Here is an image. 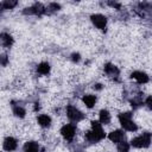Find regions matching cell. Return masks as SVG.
<instances>
[{
    "instance_id": "cell-6",
    "label": "cell",
    "mask_w": 152,
    "mask_h": 152,
    "mask_svg": "<svg viewBox=\"0 0 152 152\" xmlns=\"http://www.w3.org/2000/svg\"><path fill=\"white\" fill-rule=\"evenodd\" d=\"M90 19H91L93 24L100 30H103L106 27V25H107V18L104 15H102V14H93L90 17Z\"/></svg>"
},
{
    "instance_id": "cell-10",
    "label": "cell",
    "mask_w": 152,
    "mask_h": 152,
    "mask_svg": "<svg viewBox=\"0 0 152 152\" xmlns=\"http://www.w3.org/2000/svg\"><path fill=\"white\" fill-rule=\"evenodd\" d=\"M17 148V141L12 137H7L4 140V150L5 151H13Z\"/></svg>"
},
{
    "instance_id": "cell-9",
    "label": "cell",
    "mask_w": 152,
    "mask_h": 152,
    "mask_svg": "<svg viewBox=\"0 0 152 152\" xmlns=\"http://www.w3.org/2000/svg\"><path fill=\"white\" fill-rule=\"evenodd\" d=\"M131 77L134 78L135 81H138L139 83H146V82H148V76H147V74H145V72H142V71H133V72L131 74Z\"/></svg>"
},
{
    "instance_id": "cell-13",
    "label": "cell",
    "mask_w": 152,
    "mask_h": 152,
    "mask_svg": "<svg viewBox=\"0 0 152 152\" xmlns=\"http://www.w3.org/2000/svg\"><path fill=\"white\" fill-rule=\"evenodd\" d=\"M39 146L34 141H28L24 145V152H38Z\"/></svg>"
},
{
    "instance_id": "cell-16",
    "label": "cell",
    "mask_w": 152,
    "mask_h": 152,
    "mask_svg": "<svg viewBox=\"0 0 152 152\" xmlns=\"http://www.w3.org/2000/svg\"><path fill=\"white\" fill-rule=\"evenodd\" d=\"M95 101H96V97L94 95H84L83 96V102L86 103V106L88 108H91L95 104Z\"/></svg>"
},
{
    "instance_id": "cell-23",
    "label": "cell",
    "mask_w": 152,
    "mask_h": 152,
    "mask_svg": "<svg viewBox=\"0 0 152 152\" xmlns=\"http://www.w3.org/2000/svg\"><path fill=\"white\" fill-rule=\"evenodd\" d=\"M59 8H61V6L58 4H55L53 2V4H50L49 5V10H51V11H58Z\"/></svg>"
},
{
    "instance_id": "cell-12",
    "label": "cell",
    "mask_w": 152,
    "mask_h": 152,
    "mask_svg": "<svg viewBox=\"0 0 152 152\" xmlns=\"http://www.w3.org/2000/svg\"><path fill=\"white\" fill-rule=\"evenodd\" d=\"M104 71H106V74L109 75L110 77H115V76L119 75V69H118L115 65L110 64V63H107V64L104 65Z\"/></svg>"
},
{
    "instance_id": "cell-14",
    "label": "cell",
    "mask_w": 152,
    "mask_h": 152,
    "mask_svg": "<svg viewBox=\"0 0 152 152\" xmlns=\"http://www.w3.org/2000/svg\"><path fill=\"white\" fill-rule=\"evenodd\" d=\"M100 122L101 124H104V125H107V124L110 122V114H109L108 110L102 109L100 112Z\"/></svg>"
},
{
    "instance_id": "cell-3",
    "label": "cell",
    "mask_w": 152,
    "mask_h": 152,
    "mask_svg": "<svg viewBox=\"0 0 152 152\" xmlns=\"http://www.w3.org/2000/svg\"><path fill=\"white\" fill-rule=\"evenodd\" d=\"M150 142H151V134L148 132L146 133H142L141 135L132 139L131 141V145L134 146V147H138V148H141V147H147L150 146Z\"/></svg>"
},
{
    "instance_id": "cell-27",
    "label": "cell",
    "mask_w": 152,
    "mask_h": 152,
    "mask_svg": "<svg viewBox=\"0 0 152 152\" xmlns=\"http://www.w3.org/2000/svg\"><path fill=\"white\" fill-rule=\"evenodd\" d=\"M94 88H95V89H101L102 87H101V84H95V86H94Z\"/></svg>"
},
{
    "instance_id": "cell-21",
    "label": "cell",
    "mask_w": 152,
    "mask_h": 152,
    "mask_svg": "<svg viewBox=\"0 0 152 152\" xmlns=\"http://www.w3.org/2000/svg\"><path fill=\"white\" fill-rule=\"evenodd\" d=\"M8 63V57L4 53L0 55V65H6Z\"/></svg>"
},
{
    "instance_id": "cell-7",
    "label": "cell",
    "mask_w": 152,
    "mask_h": 152,
    "mask_svg": "<svg viewBox=\"0 0 152 152\" xmlns=\"http://www.w3.org/2000/svg\"><path fill=\"white\" fill-rule=\"evenodd\" d=\"M61 133L62 135L64 137V139L66 140H71L75 135V127L74 125H64L61 129Z\"/></svg>"
},
{
    "instance_id": "cell-11",
    "label": "cell",
    "mask_w": 152,
    "mask_h": 152,
    "mask_svg": "<svg viewBox=\"0 0 152 152\" xmlns=\"http://www.w3.org/2000/svg\"><path fill=\"white\" fill-rule=\"evenodd\" d=\"M12 43H13V38L8 33H1L0 34V46L8 48L12 45Z\"/></svg>"
},
{
    "instance_id": "cell-20",
    "label": "cell",
    "mask_w": 152,
    "mask_h": 152,
    "mask_svg": "<svg viewBox=\"0 0 152 152\" xmlns=\"http://www.w3.org/2000/svg\"><path fill=\"white\" fill-rule=\"evenodd\" d=\"M15 5H17V1H15V0H7V1L2 2V7H4L5 10H11V8H13Z\"/></svg>"
},
{
    "instance_id": "cell-25",
    "label": "cell",
    "mask_w": 152,
    "mask_h": 152,
    "mask_svg": "<svg viewBox=\"0 0 152 152\" xmlns=\"http://www.w3.org/2000/svg\"><path fill=\"white\" fill-rule=\"evenodd\" d=\"M151 103H152V97H151V96H148V97H147V100H146V104H147V107H148V108H151V107H152V104H151Z\"/></svg>"
},
{
    "instance_id": "cell-15",
    "label": "cell",
    "mask_w": 152,
    "mask_h": 152,
    "mask_svg": "<svg viewBox=\"0 0 152 152\" xmlns=\"http://www.w3.org/2000/svg\"><path fill=\"white\" fill-rule=\"evenodd\" d=\"M38 124L42 127H48L51 124V118L48 116V115H45V114H42V115L38 116Z\"/></svg>"
},
{
    "instance_id": "cell-4",
    "label": "cell",
    "mask_w": 152,
    "mask_h": 152,
    "mask_svg": "<svg viewBox=\"0 0 152 152\" xmlns=\"http://www.w3.org/2000/svg\"><path fill=\"white\" fill-rule=\"evenodd\" d=\"M66 114H68V118L74 122H78L84 118L82 112H80L76 107H72V106H69L66 108Z\"/></svg>"
},
{
    "instance_id": "cell-26",
    "label": "cell",
    "mask_w": 152,
    "mask_h": 152,
    "mask_svg": "<svg viewBox=\"0 0 152 152\" xmlns=\"http://www.w3.org/2000/svg\"><path fill=\"white\" fill-rule=\"evenodd\" d=\"M108 5H110L112 7H115V8H120V4H116V2H108Z\"/></svg>"
},
{
    "instance_id": "cell-22",
    "label": "cell",
    "mask_w": 152,
    "mask_h": 152,
    "mask_svg": "<svg viewBox=\"0 0 152 152\" xmlns=\"http://www.w3.org/2000/svg\"><path fill=\"white\" fill-rule=\"evenodd\" d=\"M140 104H142V101H141V99H138V97H135V99H133V100H132V106H134V107H139Z\"/></svg>"
},
{
    "instance_id": "cell-5",
    "label": "cell",
    "mask_w": 152,
    "mask_h": 152,
    "mask_svg": "<svg viewBox=\"0 0 152 152\" xmlns=\"http://www.w3.org/2000/svg\"><path fill=\"white\" fill-rule=\"evenodd\" d=\"M45 12H46V8L39 2L34 4L33 6H31L28 8H25V11H24L25 14H36V15H40V14H43Z\"/></svg>"
},
{
    "instance_id": "cell-17",
    "label": "cell",
    "mask_w": 152,
    "mask_h": 152,
    "mask_svg": "<svg viewBox=\"0 0 152 152\" xmlns=\"http://www.w3.org/2000/svg\"><path fill=\"white\" fill-rule=\"evenodd\" d=\"M37 70H38L39 74L45 75V74H48V72L50 71V65H49V63H46V62H42V63L37 66Z\"/></svg>"
},
{
    "instance_id": "cell-8",
    "label": "cell",
    "mask_w": 152,
    "mask_h": 152,
    "mask_svg": "<svg viewBox=\"0 0 152 152\" xmlns=\"http://www.w3.org/2000/svg\"><path fill=\"white\" fill-rule=\"evenodd\" d=\"M109 140L113 141V142H120L122 140H125V133L124 131H120V129H116V131H113L109 133L108 135Z\"/></svg>"
},
{
    "instance_id": "cell-19",
    "label": "cell",
    "mask_w": 152,
    "mask_h": 152,
    "mask_svg": "<svg viewBox=\"0 0 152 152\" xmlns=\"http://www.w3.org/2000/svg\"><path fill=\"white\" fill-rule=\"evenodd\" d=\"M13 113H14L15 116H19V118H24L25 116V109L19 107V106H17V107L14 106L13 107Z\"/></svg>"
},
{
    "instance_id": "cell-24",
    "label": "cell",
    "mask_w": 152,
    "mask_h": 152,
    "mask_svg": "<svg viewBox=\"0 0 152 152\" xmlns=\"http://www.w3.org/2000/svg\"><path fill=\"white\" fill-rule=\"evenodd\" d=\"M71 59L74 62H78L80 61V53H72L71 55Z\"/></svg>"
},
{
    "instance_id": "cell-1",
    "label": "cell",
    "mask_w": 152,
    "mask_h": 152,
    "mask_svg": "<svg viewBox=\"0 0 152 152\" xmlns=\"http://www.w3.org/2000/svg\"><path fill=\"white\" fill-rule=\"evenodd\" d=\"M86 138L90 142H97L104 138V132L99 121H91V131L87 132Z\"/></svg>"
},
{
    "instance_id": "cell-2",
    "label": "cell",
    "mask_w": 152,
    "mask_h": 152,
    "mask_svg": "<svg viewBox=\"0 0 152 152\" xmlns=\"http://www.w3.org/2000/svg\"><path fill=\"white\" fill-rule=\"evenodd\" d=\"M119 120H120V124L124 127V129L129 131V132H135L138 129V126L132 121V114L129 112L121 113L119 115Z\"/></svg>"
},
{
    "instance_id": "cell-18",
    "label": "cell",
    "mask_w": 152,
    "mask_h": 152,
    "mask_svg": "<svg viewBox=\"0 0 152 152\" xmlns=\"http://www.w3.org/2000/svg\"><path fill=\"white\" fill-rule=\"evenodd\" d=\"M128 150H129V144L127 141L122 140V141L118 142V151L119 152H128Z\"/></svg>"
}]
</instances>
